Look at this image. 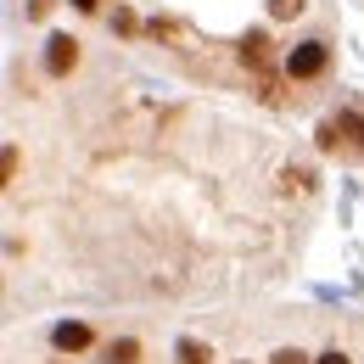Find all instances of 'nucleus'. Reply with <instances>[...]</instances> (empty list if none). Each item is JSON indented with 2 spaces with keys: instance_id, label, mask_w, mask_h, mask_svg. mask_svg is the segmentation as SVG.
<instances>
[{
  "instance_id": "1",
  "label": "nucleus",
  "mask_w": 364,
  "mask_h": 364,
  "mask_svg": "<svg viewBox=\"0 0 364 364\" xmlns=\"http://www.w3.org/2000/svg\"><path fill=\"white\" fill-rule=\"evenodd\" d=\"M280 73H286L291 85H319V79L331 73V40H325V34L297 40V46L280 56Z\"/></svg>"
},
{
  "instance_id": "14",
  "label": "nucleus",
  "mask_w": 364,
  "mask_h": 364,
  "mask_svg": "<svg viewBox=\"0 0 364 364\" xmlns=\"http://www.w3.org/2000/svg\"><path fill=\"white\" fill-rule=\"evenodd\" d=\"M68 6H73V11H85V17H95V11H101V0H68Z\"/></svg>"
},
{
  "instance_id": "6",
  "label": "nucleus",
  "mask_w": 364,
  "mask_h": 364,
  "mask_svg": "<svg viewBox=\"0 0 364 364\" xmlns=\"http://www.w3.org/2000/svg\"><path fill=\"white\" fill-rule=\"evenodd\" d=\"M174 359L180 364H213V348L196 342V336H180V342H174Z\"/></svg>"
},
{
  "instance_id": "11",
  "label": "nucleus",
  "mask_w": 364,
  "mask_h": 364,
  "mask_svg": "<svg viewBox=\"0 0 364 364\" xmlns=\"http://www.w3.org/2000/svg\"><path fill=\"white\" fill-rule=\"evenodd\" d=\"M112 28H118V34H135V28H140V17L129 11V6H118V11H112Z\"/></svg>"
},
{
  "instance_id": "3",
  "label": "nucleus",
  "mask_w": 364,
  "mask_h": 364,
  "mask_svg": "<svg viewBox=\"0 0 364 364\" xmlns=\"http://www.w3.org/2000/svg\"><path fill=\"white\" fill-rule=\"evenodd\" d=\"M79 56H85V50H79L73 34H50V40H46V73H50V79H68V73L79 68Z\"/></svg>"
},
{
  "instance_id": "7",
  "label": "nucleus",
  "mask_w": 364,
  "mask_h": 364,
  "mask_svg": "<svg viewBox=\"0 0 364 364\" xmlns=\"http://www.w3.org/2000/svg\"><path fill=\"white\" fill-rule=\"evenodd\" d=\"M241 62H247V68H269V40H264V34H247V40H241Z\"/></svg>"
},
{
  "instance_id": "9",
  "label": "nucleus",
  "mask_w": 364,
  "mask_h": 364,
  "mask_svg": "<svg viewBox=\"0 0 364 364\" xmlns=\"http://www.w3.org/2000/svg\"><path fill=\"white\" fill-rule=\"evenodd\" d=\"M107 364H140V342H135V336L112 342V348H107Z\"/></svg>"
},
{
  "instance_id": "2",
  "label": "nucleus",
  "mask_w": 364,
  "mask_h": 364,
  "mask_svg": "<svg viewBox=\"0 0 364 364\" xmlns=\"http://www.w3.org/2000/svg\"><path fill=\"white\" fill-rule=\"evenodd\" d=\"M319 151L325 157H359L364 151V118L359 112H336L319 124Z\"/></svg>"
},
{
  "instance_id": "4",
  "label": "nucleus",
  "mask_w": 364,
  "mask_h": 364,
  "mask_svg": "<svg viewBox=\"0 0 364 364\" xmlns=\"http://www.w3.org/2000/svg\"><path fill=\"white\" fill-rule=\"evenodd\" d=\"M95 342V331L85 325V319H62V325H50V348L56 353H85Z\"/></svg>"
},
{
  "instance_id": "10",
  "label": "nucleus",
  "mask_w": 364,
  "mask_h": 364,
  "mask_svg": "<svg viewBox=\"0 0 364 364\" xmlns=\"http://www.w3.org/2000/svg\"><path fill=\"white\" fill-rule=\"evenodd\" d=\"M269 364H314V359H309L303 348H274V353H269Z\"/></svg>"
},
{
  "instance_id": "13",
  "label": "nucleus",
  "mask_w": 364,
  "mask_h": 364,
  "mask_svg": "<svg viewBox=\"0 0 364 364\" xmlns=\"http://www.w3.org/2000/svg\"><path fill=\"white\" fill-rule=\"evenodd\" d=\"M50 6H56V0H28V23H40V17H50Z\"/></svg>"
},
{
  "instance_id": "5",
  "label": "nucleus",
  "mask_w": 364,
  "mask_h": 364,
  "mask_svg": "<svg viewBox=\"0 0 364 364\" xmlns=\"http://www.w3.org/2000/svg\"><path fill=\"white\" fill-rule=\"evenodd\" d=\"M314 168H309V163H286V168H280V191H286V196H309V191H314Z\"/></svg>"
},
{
  "instance_id": "8",
  "label": "nucleus",
  "mask_w": 364,
  "mask_h": 364,
  "mask_svg": "<svg viewBox=\"0 0 364 364\" xmlns=\"http://www.w3.org/2000/svg\"><path fill=\"white\" fill-rule=\"evenodd\" d=\"M309 11V0H269V23H297Z\"/></svg>"
},
{
  "instance_id": "12",
  "label": "nucleus",
  "mask_w": 364,
  "mask_h": 364,
  "mask_svg": "<svg viewBox=\"0 0 364 364\" xmlns=\"http://www.w3.org/2000/svg\"><path fill=\"white\" fill-rule=\"evenodd\" d=\"M314 364H353V353L348 348H325V353H314Z\"/></svg>"
}]
</instances>
